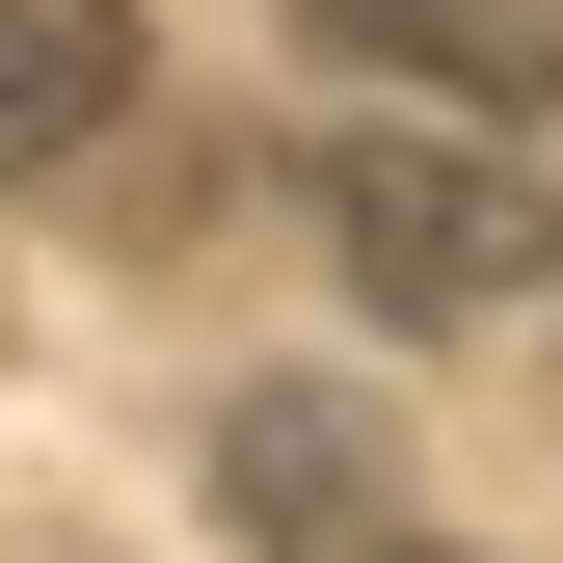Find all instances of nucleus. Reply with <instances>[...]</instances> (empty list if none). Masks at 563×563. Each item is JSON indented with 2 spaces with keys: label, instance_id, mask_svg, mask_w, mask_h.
Instances as JSON below:
<instances>
[{
  "label": "nucleus",
  "instance_id": "obj_3",
  "mask_svg": "<svg viewBox=\"0 0 563 563\" xmlns=\"http://www.w3.org/2000/svg\"><path fill=\"white\" fill-rule=\"evenodd\" d=\"M296 27L376 81H456V108H563V0H296Z\"/></svg>",
  "mask_w": 563,
  "mask_h": 563
},
{
  "label": "nucleus",
  "instance_id": "obj_1",
  "mask_svg": "<svg viewBox=\"0 0 563 563\" xmlns=\"http://www.w3.org/2000/svg\"><path fill=\"white\" fill-rule=\"evenodd\" d=\"M322 242H349V296L376 322H510L537 296V188L483 162V134H322Z\"/></svg>",
  "mask_w": 563,
  "mask_h": 563
},
{
  "label": "nucleus",
  "instance_id": "obj_4",
  "mask_svg": "<svg viewBox=\"0 0 563 563\" xmlns=\"http://www.w3.org/2000/svg\"><path fill=\"white\" fill-rule=\"evenodd\" d=\"M134 108V0H0V188H54Z\"/></svg>",
  "mask_w": 563,
  "mask_h": 563
},
{
  "label": "nucleus",
  "instance_id": "obj_2",
  "mask_svg": "<svg viewBox=\"0 0 563 563\" xmlns=\"http://www.w3.org/2000/svg\"><path fill=\"white\" fill-rule=\"evenodd\" d=\"M216 510H242V563H402V456H376L349 376H242L216 402Z\"/></svg>",
  "mask_w": 563,
  "mask_h": 563
}]
</instances>
